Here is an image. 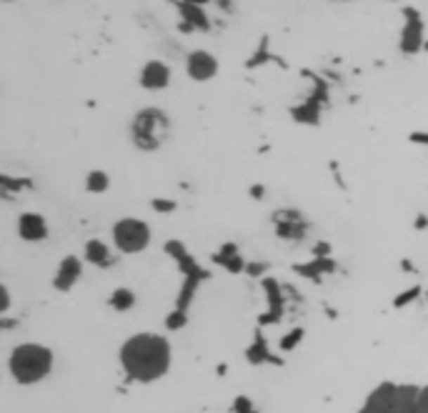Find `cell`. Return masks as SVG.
<instances>
[{
    "instance_id": "obj_16",
    "label": "cell",
    "mask_w": 428,
    "mask_h": 413,
    "mask_svg": "<svg viewBox=\"0 0 428 413\" xmlns=\"http://www.w3.org/2000/svg\"><path fill=\"white\" fill-rule=\"evenodd\" d=\"M235 413H256V411L251 408L248 398H238V401H235Z\"/></svg>"
},
{
    "instance_id": "obj_10",
    "label": "cell",
    "mask_w": 428,
    "mask_h": 413,
    "mask_svg": "<svg viewBox=\"0 0 428 413\" xmlns=\"http://www.w3.org/2000/svg\"><path fill=\"white\" fill-rule=\"evenodd\" d=\"M278 235L280 238H301L303 235V223H301V216L298 213H291V216H278Z\"/></svg>"
},
{
    "instance_id": "obj_4",
    "label": "cell",
    "mask_w": 428,
    "mask_h": 413,
    "mask_svg": "<svg viewBox=\"0 0 428 413\" xmlns=\"http://www.w3.org/2000/svg\"><path fill=\"white\" fill-rule=\"evenodd\" d=\"M168 131H171V121L160 108H143L133 115L131 123V138L133 145L141 150H155L163 145Z\"/></svg>"
},
{
    "instance_id": "obj_14",
    "label": "cell",
    "mask_w": 428,
    "mask_h": 413,
    "mask_svg": "<svg viewBox=\"0 0 428 413\" xmlns=\"http://www.w3.org/2000/svg\"><path fill=\"white\" fill-rule=\"evenodd\" d=\"M301 339H303V331H298V328H296V331H291V336H288V339H283V341H280V348L291 350L293 346H296Z\"/></svg>"
},
{
    "instance_id": "obj_17",
    "label": "cell",
    "mask_w": 428,
    "mask_h": 413,
    "mask_svg": "<svg viewBox=\"0 0 428 413\" xmlns=\"http://www.w3.org/2000/svg\"><path fill=\"white\" fill-rule=\"evenodd\" d=\"M426 299H428V291H426Z\"/></svg>"
},
{
    "instance_id": "obj_12",
    "label": "cell",
    "mask_w": 428,
    "mask_h": 413,
    "mask_svg": "<svg viewBox=\"0 0 428 413\" xmlns=\"http://www.w3.org/2000/svg\"><path fill=\"white\" fill-rule=\"evenodd\" d=\"M133 303H136V296L128 288H115L113 296H110V308L118 310V313H126L128 308H133Z\"/></svg>"
},
{
    "instance_id": "obj_15",
    "label": "cell",
    "mask_w": 428,
    "mask_h": 413,
    "mask_svg": "<svg viewBox=\"0 0 428 413\" xmlns=\"http://www.w3.org/2000/svg\"><path fill=\"white\" fill-rule=\"evenodd\" d=\"M8 308H11V291H8V286H0V313L6 316Z\"/></svg>"
},
{
    "instance_id": "obj_3",
    "label": "cell",
    "mask_w": 428,
    "mask_h": 413,
    "mask_svg": "<svg viewBox=\"0 0 428 413\" xmlns=\"http://www.w3.org/2000/svg\"><path fill=\"white\" fill-rule=\"evenodd\" d=\"M53 363H56V356H53V350L48 346L20 343L13 348L11 358H8V371H11L15 383L35 386L51 376Z\"/></svg>"
},
{
    "instance_id": "obj_11",
    "label": "cell",
    "mask_w": 428,
    "mask_h": 413,
    "mask_svg": "<svg viewBox=\"0 0 428 413\" xmlns=\"http://www.w3.org/2000/svg\"><path fill=\"white\" fill-rule=\"evenodd\" d=\"M86 261H91L93 266H105V263H110L108 246H105L103 241H98V238L88 241V243H86Z\"/></svg>"
},
{
    "instance_id": "obj_5",
    "label": "cell",
    "mask_w": 428,
    "mask_h": 413,
    "mask_svg": "<svg viewBox=\"0 0 428 413\" xmlns=\"http://www.w3.org/2000/svg\"><path fill=\"white\" fill-rule=\"evenodd\" d=\"M113 243L120 253H126V256H136V253H143L145 248L150 246V225L141 218H120L113 223Z\"/></svg>"
},
{
    "instance_id": "obj_8",
    "label": "cell",
    "mask_w": 428,
    "mask_h": 413,
    "mask_svg": "<svg viewBox=\"0 0 428 413\" xmlns=\"http://www.w3.org/2000/svg\"><path fill=\"white\" fill-rule=\"evenodd\" d=\"M18 233H20V238L28 241V243L46 241L48 223H46L43 216H38V213H23V216L18 218Z\"/></svg>"
},
{
    "instance_id": "obj_7",
    "label": "cell",
    "mask_w": 428,
    "mask_h": 413,
    "mask_svg": "<svg viewBox=\"0 0 428 413\" xmlns=\"http://www.w3.org/2000/svg\"><path fill=\"white\" fill-rule=\"evenodd\" d=\"M138 83L145 91H163L171 86V68L163 60H148V63H143L141 73H138Z\"/></svg>"
},
{
    "instance_id": "obj_9",
    "label": "cell",
    "mask_w": 428,
    "mask_h": 413,
    "mask_svg": "<svg viewBox=\"0 0 428 413\" xmlns=\"http://www.w3.org/2000/svg\"><path fill=\"white\" fill-rule=\"evenodd\" d=\"M80 273H83V268H80V261L73 258V256H68L63 263L58 266V273H56V278H53V286H56V291H60V293L70 291V288L78 283Z\"/></svg>"
},
{
    "instance_id": "obj_13",
    "label": "cell",
    "mask_w": 428,
    "mask_h": 413,
    "mask_svg": "<svg viewBox=\"0 0 428 413\" xmlns=\"http://www.w3.org/2000/svg\"><path fill=\"white\" fill-rule=\"evenodd\" d=\"M108 173L103 171H93L91 176H88L86 181V188L91 190V193H103V190H108Z\"/></svg>"
},
{
    "instance_id": "obj_2",
    "label": "cell",
    "mask_w": 428,
    "mask_h": 413,
    "mask_svg": "<svg viewBox=\"0 0 428 413\" xmlns=\"http://www.w3.org/2000/svg\"><path fill=\"white\" fill-rule=\"evenodd\" d=\"M358 413H428V386L381 383L365 396Z\"/></svg>"
},
{
    "instance_id": "obj_1",
    "label": "cell",
    "mask_w": 428,
    "mask_h": 413,
    "mask_svg": "<svg viewBox=\"0 0 428 413\" xmlns=\"http://www.w3.org/2000/svg\"><path fill=\"white\" fill-rule=\"evenodd\" d=\"M120 368L138 383H153L171 371L173 350L166 336L160 333H136L118 350Z\"/></svg>"
},
{
    "instance_id": "obj_6",
    "label": "cell",
    "mask_w": 428,
    "mask_h": 413,
    "mask_svg": "<svg viewBox=\"0 0 428 413\" xmlns=\"http://www.w3.org/2000/svg\"><path fill=\"white\" fill-rule=\"evenodd\" d=\"M186 73L190 81L195 83H208L218 75V58L211 51L195 48L186 55Z\"/></svg>"
}]
</instances>
